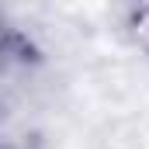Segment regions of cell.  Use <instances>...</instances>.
I'll return each mask as SVG.
<instances>
[{
  "instance_id": "6da1fadb",
  "label": "cell",
  "mask_w": 149,
  "mask_h": 149,
  "mask_svg": "<svg viewBox=\"0 0 149 149\" xmlns=\"http://www.w3.org/2000/svg\"><path fill=\"white\" fill-rule=\"evenodd\" d=\"M121 35L128 38L132 49H139L149 59V3H139V7H125L121 10Z\"/></svg>"
}]
</instances>
